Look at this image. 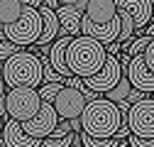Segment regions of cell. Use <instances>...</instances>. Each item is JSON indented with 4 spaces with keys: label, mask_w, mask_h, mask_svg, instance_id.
Returning <instances> with one entry per match:
<instances>
[{
    "label": "cell",
    "mask_w": 154,
    "mask_h": 147,
    "mask_svg": "<svg viewBox=\"0 0 154 147\" xmlns=\"http://www.w3.org/2000/svg\"><path fill=\"white\" fill-rule=\"evenodd\" d=\"M105 57L108 54L100 42L79 34V37H71L66 47V69L76 79H88L95 71H100V66L105 64Z\"/></svg>",
    "instance_id": "1"
},
{
    "label": "cell",
    "mask_w": 154,
    "mask_h": 147,
    "mask_svg": "<svg viewBox=\"0 0 154 147\" xmlns=\"http://www.w3.org/2000/svg\"><path fill=\"white\" fill-rule=\"evenodd\" d=\"M0 79L10 88H39L42 86V66L39 54L20 49L0 66Z\"/></svg>",
    "instance_id": "2"
},
{
    "label": "cell",
    "mask_w": 154,
    "mask_h": 147,
    "mask_svg": "<svg viewBox=\"0 0 154 147\" xmlns=\"http://www.w3.org/2000/svg\"><path fill=\"white\" fill-rule=\"evenodd\" d=\"M81 133L88 137H112L120 125V110L115 103L105 101L103 96L83 105V113L79 115Z\"/></svg>",
    "instance_id": "3"
},
{
    "label": "cell",
    "mask_w": 154,
    "mask_h": 147,
    "mask_svg": "<svg viewBox=\"0 0 154 147\" xmlns=\"http://www.w3.org/2000/svg\"><path fill=\"white\" fill-rule=\"evenodd\" d=\"M39 32H42V20H39V12L34 8H22L20 17L12 22V25H5L0 30V37L8 42H12L15 47L25 49L27 44H34L39 39Z\"/></svg>",
    "instance_id": "4"
},
{
    "label": "cell",
    "mask_w": 154,
    "mask_h": 147,
    "mask_svg": "<svg viewBox=\"0 0 154 147\" xmlns=\"http://www.w3.org/2000/svg\"><path fill=\"white\" fill-rule=\"evenodd\" d=\"M3 101H5V115L17 123L34 118V113L42 105L39 96H37V88H10Z\"/></svg>",
    "instance_id": "5"
},
{
    "label": "cell",
    "mask_w": 154,
    "mask_h": 147,
    "mask_svg": "<svg viewBox=\"0 0 154 147\" xmlns=\"http://www.w3.org/2000/svg\"><path fill=\"white\" fill-rule=\"evenodd\" d=\"M125 123H127L130 135L140 137V140H154V98L144 96L140 103L130 105Z\"/></svg>",
    "instance_id": "6"
},
{
    "label": "cell",
    "mask_w": 154,
    "mask_h": 147,
    "mask_svg": "<svg viewBox=\"0 0 154 147\" xmlns=\"http://www.w3.org/2000/svg\"><path fill=\"white\" fill-rule=\"evenodd\" d=\"M120 79H122V71L118 66V57H105V64L100 66V71H95L93 76L81 79V81H83V86L88 91H93V93L100 96V93H108Z\"/></svg>",
    "instance_id": "7"
},
{
    "label": "cell",
    "mask_w": 154,
    "mask_h": 147,
    "mask_svg": "<svg viewBox=\"0 0 154 147\" xmlns=\"http://www.w3.org/2000/svg\"><path fill=\"white\" fill-rule=\"evenodd\" d=\"M115 12L125 15L132 22L137 37H142V27L152 22V0H112Z\"/></svg>",
    "instance_id": "8"
},
{
    "label": "cell",
    "mask_w": 154,
    "mask_h": 147,
    "mask_svg": "<svg viewBox=\"0 0 154 147\" xmlns=\"http://www.w3.org/2000/svg\"><path fill=\"white\" fill-rule=\"evenodd\" d=\"M56 123H59V118H56L51 103H44V101H42V105H39V110L34 113V118H29V120H25V123H20V125H22V130H25L29 137L44 140V137L51 135V130L56 127Z\"/></svg>",
    "instance_id": "9"
},
{
    "label": "cell",
    "mask_w": 154,
    "mask_h": 147,
    "mask_svg": "<svg viewBox=\"0 0 154 147\" xmlns=\"http://www.w3.org/2000/svg\"><path fill=\"white\" fill-rule=\"evenodd\" d=\"M83 105H86V101L81 96V91H73V88H66V86L51 101V108H54L59 120H76L83 113Z\"/></svg>",
    "instance_id": "10"
},
{
    "label": "cell",
    "mask_w": 154,
    "mask_h": 147,
    "mask_svg": "<svg viewBox=\"0 0 154 147\" xmlns=\"http://www.w3.org/2000/svg\"><path fill=\"white\" fill-rule=\"evenodd\" d=\"M125 79L130 81V86L134 91H142V93L152 96V88H154V69H149L142 57H132L127 69H125Z\"/></svg>",
    "instance_id": "11"
},
{
    "label": "cell",
    "mask_w": 154,
    "mask_h": 147,
    "mask_svg": "<svg viewBox=\"0 0 154 147\" xmlns=\"http://www.w3.org/2000/svg\"><path fill=\"white\" fill-rule=\"evenodd\" d=\"M56 22H59V37H79L81 34V12L73 5H59L54 10Z\"/></svg>",
    "instance_id": "12"
},
{
    "label": "cell",
    "mask_w": 154,
    "mask_h": 147,
    "mask_svg": "<svg viewBox=\"0 0 154 147\" xmlns=\"http://www.w3.org/2000/svg\"><path fill=\"white\" fill-rule=\"evenodd\" d=\"M0 137H3L5 147H39V140L29 137V135L22 130V125L17 123V120H12V118H8V120L3 123Z\"/></svg>",
    "instance_id": "13"
},
{
    "label": "cell",
    "mask_w": 154,
    "mask_h": 147,
    "mask_svg": "<svg viewBox=\"0 0 154 147\" xmlns=\"http://www.w3.org/2000/svg\"><path fill=\"white\" fill-rule=\"evenodd\" d=\"M83 17L91 25H108V22H112L115 17H118V12H115V3H112V0H88Z\"/></svg>",
    "instance_id": "14"
},
{
    "label": "cell",
    "mask_w": 154,
    "mask_h": 147,
    "mask_svg": "<svg viewBox=\"0 0 154 147\" xmlns=\"http://www.w3.org/2000/svg\"><path fill=\"white\" fill-rule=\"evenodd\" d=\"M69 42H71V37H56V39L51 42V47H49V54H47L51 69L61 76V81L66 76H71L69 69H66V47H69Z\"/></svg>",
    "instance_id": "15"
},
{
    "label": "cell",
    "mask_w": 154,
    "mask_h": 147,
    "mask_svg": "<svg viewBox=\"0 0 154 147\" xmlns=\"http://www.w3.org/2000/svg\"><path fill=\"white\" fill-rule=\"evenodd\" d=\"M37 12H39V20H42V32H39V39H37L34 44L39 47H47L49 42H54L56 37H59V22H56V15L54 10H47V8H37Z\"/></svg>",
    "instance_id": "16"
},
{
    "label": "cell",
    "mask_w": 154,
    "mask_h": 147,
    "mask_svg": "<svg viewBox=\"0 0 154 147\" xmlns=\"http://www.w3.org/2000/svg\"><path fill=\"white\" fill-rule=\"evenodd\" d=\"M22 12V3L20 0H0V25H12Z\"/></svg>",
    "instance_id": "17"
},
{
    "label": "cell",
    "mask_w": 154,
    "mask_h": 147,
    "mask_svg": "<svg viewBox=\"0 0 154 147\" xmlns=\"http://www.w3.org/2000/svg\"><path fill=\"white\" fill-rule=\"evenodd\" d=\"M130 88H132L130 81L122 76V79H120V81H118V83H115V86L108 91V93H105V101H110V103H115V105L122 103V101L127 98V93H130Z\"/></svg>",
    "instance_id": "18"
},
{
    "label": "cell",
    "mask_w": 154,
    "mask_h": 147,
    "mask_svg": "<svg viewBox=\"0 0 154 147\" xmlns=\"http://www.w3.org/2000/svg\"><path fill=\"white\" fill-rule=\"evenodd\" d=\"M152 42H154L152 37H144V34H142V37H132V39L127 42V47H125L122 52L127 54L130 59H132V57H140V54H142V52H144V49H147Z\"/></svg>",
    "instance_id": "19"
},
{
    "label": "cell",
    "mask_w": 154,
    "mask_h": 147,
    "mask_svg": "<svg viewBox=\"0 0 154 147\" xmlns=\"http://www.w3.org/2000/svg\"><path fill=\"white\" fill-rule=\"evenodd\" d=\"M118 145H122V142H118L115 137H88V135H83L81 133V147H118Z\"/></svg>",
    "instance_id": "20"
},
{
    "label": "cell",
    "mask_w": 154,
    "mask_h": 147,
    "mask_svg": "<svg viewBox=\"0 0 154 147\" xmlns=\"http://www.w3.org/2000/svg\"><path fill=\"white\" fill-rule=\"evenodd\" d=\"M64 88V83L59 81V83H42L39 88H37V96H39V101H44V103H51L54 101V96L59 93V91Z\"/></svg>",
    "instance_id": "21"
},
{
    "label": "cell",
    "mask_w": 154,
    "mask_h": 147,
    "mask_svg": "<svg viewBox=\"0 0 154 147\" xmlns=\"http://www.w3.org/2000/svg\"><path fill=\"white\" fill-rule=\"evenodd\" d=\"M39 66H42V83H59V81H61V76L51 69V64H49L47 57H44V59L39 57Z\"/></svg>",
    "instance_id": "22"
},
{
    "label": "cell",
    "mask_w": 154,
    "mask_h": 147,
    "mask_svg": "<svg viewBox=\"0 0 154 147\" xmlns=\"http://www.w3.org/2000/svg\"><path fill=\"white\" fill-rule=\"evenodd\" d=\"M17 52H20V47H15V44L8 42V39H0V61L10 59L12 54H17Z\"/></svg>",
    "instance_id": "23"
},
{
    "label": "cell",
    "mask_w": 154,
    "mask_h": 147,
    "mask_svg": "<svg viewBox=\"0 0 154 147\" xmlns=\"http://www.w3.org/2000/svg\"><path fill=\"white\" fill-rule=\"evenodd\" d=\"M130 147H154V140H140V137H134V135H127L125 137Z\"/></svg>",
    "instance_id": "24"
},
{
    "label": "cell",
    "mask_w": 154,
    "mask_h": 147,
    "mask_svg": "<svg viewBox=\"0 0 154 147\" xmlns=\"http://www.w3.org/2000/svg\"><path fill=\"white\" fill-rule=\"evenodd\" d=\"M61 83H64L66 88H73V91H83V88H86V86H83V81H81V79H76V76H66Z\"/></svg>",
    "instance_id": "25"
},
{
    "label": "cell",
    "mask_w": 154,
    "mask_h": 147,
    "mask_svg": "<svg viewBox=\"0 0 154 147\" xmlns=\"http://www.w3.org/2000/svg\"><path fill=\"white\" fill-rule=\"evenodd\" d=\"M144 96H147V93H142V91H134V88H130V93H127L125 103H127V105H134V103H140Z\"/></svg>",
    "instance_id": "26"
},
{
    "label": "cell",
    "mask_w": 154,
    "mask_h": 147,
    "mask_svg": "<svg viewBox=\"0 0 154 147\" xmlns=\"http://www.w3.org/2000/svg\"><path fill=\"white\" fill-rule=\"evenodd\" d=\"M20 3H22V8H34L37 10V8L42 5V0H20Z\"/></svg>",
    "instance_id": "27"
},
{
    "label": "cell",
    "mask_w": 154,
    "mask_h": 147,
    "mask_svg": "<svg viewBox=\"0 0 154 147\" xmlns=\"http://www.w3.org/2000/svg\"><path fill=\"white\" fill-rule=\"evenodd\" d=\"M42 8H47V10H56V8H59V3H56V0H42Z\"/></svg>",
    "instance_id": "28"
},
{
    "label": "cell",
    "mask_w": 154,
    "mask_h": 147,
    "mask_svg": "<svg viewBox=\"0 0 154 147\" xmlns=\"http://www.w3.org/2000/svg\"><path fill=\"white\" fill-rule=\"evenodd\" d=\"M86 5H88V0H76V5H73V8L83 15V12H86Z\"/></svg>",
    "instance_id": "29"
},
{
    "label": "cell",
    "mask_w": 154,
    "mask_h": 147,
    "mask_svg": "<svg viewBox=\"0 0 154 147\" xmlns=\"http://www.w3.org/2000/svg\"><path fill=\"white\" fill-rule=\"evenodd\" d=\"M69 147H81V133H73V137H71V145Z\"/></svg>",
    "instance_id": "30"
},
{
    "label": "cell",
    "mask_w": 154,
    "mask_h": 147,
    "mask_svg": "<svg viewBox=\"0 0 154 147\" xmlns=\"http://www.w3.org/2000/svg\"><path fill=\"white\" fill-rule=\"evenodd\" d=\"M59 5H76V0H56Z\"/></svg>",
    "instance_id": "31"
},
{
    "label": "cell",
    "mask_w": 154,
    "mask_h": 147,
    "mask_svg": "<svg viewBox=\"0 0 154 147\" xmlns=\"http://www.w3.org/2000/svg\"><path fill=\"white\" fill-rule=\"evenodd\" d=\"M5 96V83H3V79H0V98Z\"/></svg>",
    "instance_id": "32"
},
{
    "label": "cell",
    "mask_w": 154,
    "mask_h": 147,
    "mask_svg": "<svg viewBox=\"0 0 154 147\" xmlns=\"http://www.w3.org/2000/svg\"><path fill=\"white\" fill-rule=\"evenodd\" d=\"M3 123H5V120H0V130H3Z\"/></svg>",
    "instance_id": "33"
}]
</instances>
